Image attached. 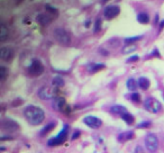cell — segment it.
Segmentation results:
<instances>
[{
	"instance_id": "obj_17",
	"label": "cell",
	"mask_w": 164,
	"mask_h": 153,
	"mask_svg": "<svg viewBox=\"0 0 164 153\" xmlns=\"http://www.w3.org/2000/svg\"><path fill=\"white\" fill-rule=\"evenodd\" d=\"M138 87L142 90H147L151 87V81L146 76H140L138 79Z\"/></svg>"
},
{
	"instance_id": "obj_19",
	"label": "cell",
	"mask_w": 164,
	"mask_h": 153,
	"mask_svg": "<svg viewBox=\"0 0 164 153\" xmlns=\"http://www.w3.org/2000/svg\"><path fill=\"white\" fill-rule=\"evenodd\" d=\"M120 117H122V119H123L127 125H133V124H134V122H135V117L130 114L129 112H126V113L122 115Z\"/></svg>"
},
{
	"instance_id": "obj_35",
	"label": "cell",
	"mask_w": 164,
	"mask_h": 153,
	"mask_svg": "<svg viewBox=\"0 0 164 153\" xmlns=\"http://www.w3.org/2000/svg\"><path fill=\"white\" fill-rule=\"evenodd\" d=\"M90 24H91V22H90V20H87V22H85V25H84V26L88 28V27L90 26Z\"/></svg>"
},
{
	"instance_id": "obj_28",
	"label": "cell",
	"mask_w": 164,
	"mask_h": 153,
	"mask_svg": "<svg viewBox=\"0 0 164 153\" xmlns=\"http://www.w3.org/2000/svg\"><path fill=\"white\" fill-rule=\"evenodd\" d=\"M101 24H102V20L100 18H97L96 23H95V28H93V32L98 33L100 29H101Z\"/></svg>"
},
{
	"instance_id": "obj_3",
	"label": "cell",
	"mask_w": 164,
	"mask_h": 153,
	"mask_svg": "<svg viewBox=\"0 0 164 153\" xmlns=\"http://www.w3.org/2000/svg\"><path fill=\"white\" fill-rule=\"evenodd\" d=\"M58 91H57V88H55L54 86L52 87H47V86H44L38 89L37 91V96L43 99V100H50V99H55L57 96Z\"/></svg>"
},
{
	"instance_id": "obj_13",
	"label": "cell",
	"mask_w": 164,
	"mask_h": 153,
	"mask_svg": "<svg viewBox=\"0 0 164 153\" xmlns=\"http://www.w3.org/2000/svg\"><path fill=\"white\" fill-rule=\"evenodd\" d=\"M36 22L41 26H47L52 22V17L48 14H38L36 16Z\"/></svg>"
},
{
	"instance_id": "obj_7",
	"label": "cell",
	"mask_w": 164,
	"mask_h": 153,
	"mask_svg": "<svg viewBox=\"0 0 164 153\" xmlns=\"http://www.w3.org/2000/svg\"><path fill=\"white\" fill-rule=\"evenodd\" d=\"M145 148L151 153H154L157 151V149H159V139H157L156 134L149 133L145 136Z\"/></svg>"
},
{
	"instance_id": "obj_22",
	"label": "cell",
	"mask_w": 164,
	"mask_h": 153,
	"mask_svg": "<svg viewBox=\"0 0 164 153\" xmlns=\"http://www.w3.org/2000/svg\"><path fill=\"white\" fill-rule=\"evenodd\" d=\"M8 35H9L8 28L6 27L5 24H1V27H0V41H1V42L6 41L7 37H8Z\"/></svg>"
},
{
	"instance_id": "obj_11",
	"label": "cell",
	"mask_w": 164,
	"mask_h": 153,
	"mask_svg": "<svg viewBox=\"0 0 164 153\" xmlns=\"http://www.w3.org/2000/svg\"><path fill=\"white\" fill-rule=\"evenodd\" d=\"M15 56V51L11 46H2L0 49V59L2 61L9 62L14 59Z\"/></svg>"
},
{
	"instance_id": "obj_4",
	"label": "cell",
	"mask_w": 164,
	"mask_h": 153,
	"mask_svg": "<svg viewBox=\"0 0 164 153\" xmlns=\"http://www.w3.org/2000/svg\"><path fill=\"white\" fill-rule=\"evenodd\" d=\"M144 108L150 113L157 114L162 110V104L153 97H149L144 100Z\"/></svg>"
},
{
	"instance_id": "obj_33",
	"label": "cell",
	"mask_w": 164,
	"mask_h": 153,
	"mask_svg": "<svg viewBox=\"0 0 164 153\" xmlns=\"http://www.w3.org/2000/svg\"><path fill=\"white\" fill-rule=\"evenodd\" d=\"M163 28H164V19L160 22V26H159V32H161Z\"/></svg>"
},
{
	"instance_id": "obj_9",
	"label": "cell",
	"mask_w": 164,
	"mask_h": 153,
	"mask_svg": "<svg viewBox=\"0 0 164 153\" xmlns=\"http://www.w3.org/2000/svg\"><path fill=\"white\" fill-rule=\"evenodd\" d=\"M120 13V7L116 6V5H109L104 9V16L106 19H114L115 17H117Z\"/></svg>"
},
{
	"instance_id": "obj_29",
	"label": "cell",
	"mask_w": 164,
	"mask_h": 153,
	"mask_svg": "<svg viewBox=\"0 0 164 153\" xmlns=\"http://www.w3.org/2000/svg\"><path fill=\"white\" fill-rule=\"evenodd\" d=\"M136 50V46L135 45H128V46H125L123 49L124 54H127V53H130V52L135 51Z\"/></svg>"
},
{
	"instance_id": "obj_27",
	"label": "cell",
	"mask_w": 164,
	"mask_h": 153,
	"mask_svg": "<svg viewBox=\"0 0 164 153\" xmlns=\"http://www.w3.org/2000/svg\"><path fill=\"white\" fill-rule=\"evenodd\" d=\"M152 126V122L151 121H144L142 123H139L137 125V128H150Z\"/></svg>"
},
{
	"instance_id": "obj_8",
	"label": "cell",
	"mask_w": 164,
	"mask_h": 153,
	"mask_svg": "<svg viewBox=\"0 0 164 153\" xmlns=\"http://www.w3.org/2000/svg\"><path fill=\"white\" fill-rule=\"evenodd\" d=\"M0 127H1L2 131H5V132L13 133V132H16V131L19 129V124H18L16 121L11 119V118H5V119L1 121Z\"/></svg>"
},
{
	"instance_id": "obj_14",
	"label": "cell",
	"mask_w": 164,
	"mask_h": 153,
	"mask_svg": "<svg viewBox=\"0 0 164 153\" xmlns=\"http://www.w3.org/2000/svg\"><path fill=\"white\" fill-rule=\"evenodd\" d=\"M134 137H135V133L133 131H126V132H123L118 135V141L120 143H125L127 141L133 140Z\"/></svg>"
},
{
	"instance_id": "obj_23",
	"label": "cell",
	"mask_w": 164,
	"mask_h": 153,
	"mask_svg": "<svg viewBox=\"0 0 164 153\" xmlns=\"http://www.w3.org/2000/svg\"><path fill=\"white\" fill-rule=\"evenodd\" d=\"M55 125H56V123H55V122H54V123H50V124H47L45 127L42 129L40 134H41V135H46L48 132H51V131L55 127Z\"/></svg>"
},
{
	"instance_id": "obj_30",
	"label": "cell",
	"mask_w": 164,
	"mask_h": 153,
	"mask_svg": "<svg viewBox=\"0 0 164 153\" xmlns=\"http://www.w3.org/2000/svg\"><path fill=\"white\" fill-rule=\"evenodd\" d=\"M138 60H139V56H138V55H133V56L128 58V59L126 60V62H127V63H132V62H136Z\"/></svg>"
},
{
	"instance_id": "obj_5",
	"label": "cell",
	"mask_w": 164,
	"mask_h": 153,
	"mask_svg": "<svg viewBox=\"0 0 164 153\" xmlns=\"http://www.w3.org/2000/svg\"><path fill=\"white\" fill-rule=\"evenodd\" d=\"M53 36L62 45H69L71 43V36L64 28H61V27L55 28L53 32Z\"/></svg>"
},
{
	"instance_id": "obj_31",
	"label": "cell",
	"mask_w": 164,
	"mask_h": 153,
	"mask_svg": "<svg viewBox=\"0 0 164 153\" xmlns=\"http://www.w3.org/2000/svg\"><path fill=\"white\" fill-rule=\"evenodd\" d=\"M45 8H46V10H48V12H51L52 14H57V9L54 8V7H51V5H46L45 6Z\"/></svg>"
},
{
	"instance_id": "obj_10",
	"label": "cell",
	"mask_w": 164,
	"mask_h": 153,
	"mask_svg": "<svg viewBox=\"0 0 164 153\" xmlns=\"http://www.w3.org/2000/svg\"><path fill=\"white\" fill-rule=\"evenodd\" d=\"M83 123L88 127L93 128V129L101 127V125H102V121L99 117H96V116H85L83 118Z\"/></svg>"
},
{
	"instance_id": "obj_6",
	"label": "cell",
	"mask_w": 164,
	"mask_h": 153,
	"mask_svg": "<svg viewBox=\"0 0 164 153\" xmlns=\"http://www.w3.org/2000/svg\"><path fill=\"white\" fill-rule=\"evenodd\" d=\"M27 72L30 76H40L44 72V65L38 59H34L27 68Z\"/></svg>"
},
{
	"instance_id": "obj_26",
	"label": "cell",
	"mask_w": 164,
	"mask_h": 153,
	"mask_svg": "<svg viewBox=\"0 0 164 153\" xmlns=\"http://www.w3.org/2000/svg\"><path fill=\"white\" fill-rule=\"evenodd\" d=\"M142 38H143L142 35H139V36H133V37H127L125 38V43L126 44H133V43H135V42L142 39Z\"/></svg>"
},
{
	"instance_id": "obj_2",
	"label": "cell",
	"mask_w": 164,
	"mask_h": 153,
	"mask_svg": "<svg viewBox=\"0 0 164 153\" xmlns=\"http://www.w3.org/2000/svg\"><path fill=\"white\" fill-rule=\"evenodd\" d=\"M69 125L68 124H64L63 125V129L56 135L54 137H51L50 140L47 141V145L48 146H57V145H61L63 144L67 137H68V133H69Z\"/></svg>"
},
{
	"instance_id": "obj_16",
	"label": "cell",
	"mask_w": 164,
	"mask_h": 153,
	"mask_svg": "<svg viewBox=\"0 0 164 153\" xmlns=\"http://www.w3.org/2000/svg\"><path fill=\"white\" fill-rule=\"evenodd\" d=\"M110 112H111L112 114L122 116V115L125 114V113H126V112H128V110H127V108H126V107H124V106H122V105H114V106H111V107H110Z\"/></svg>"
},
{
	"instance_id": "obj_20",
	"label": "cell",
	"mask_w": 164,
	"mask_h": 153,
	"mask_svg": "<svg viewBox=\"0 0 164 153\" xmlns=\"http://www.w3.org/2000/svg\"><path fill=\"white\" fill-rule=\"evenodd\" d=\"M137 22L139 24H149L150 23V16L147 13H139L137 15Z\"/></svg>"
},
{
	"instance_id": "obj_24",
	"label": "cell",
	"mask_w": 164,
	"mask_h": 153,
	"mask_svg": "<svg viewBox=\"0 0 164 153\" xmlns=\"http://www.w3.org/2000/svg\"><path fill=\"white\" fill-rule=\"evenodd\" d=\"M7 76H8V70H7V68L3 66V65H1V66H0V81L3 82V81L6 80Z\"/></svg>"
},
{
	"instance_id": "obj_34",
	"label": "cell",
	"mask_w": 164,
	"mask_h": 153,
	"mask_svg": "<svg viewBox=\"0 0 164 153\" xmlns=\"http://www.w3.org/2000/svg\"><path fill=\"white\" fill-rule=\"evenodd\" d=\"M99 52H100L102 55H108V54H109V52L106 51V50H104V49H100V50H99Z\"/></svg>"
},
{
	"instance_id": "obj_25",
	"label": "cell",
	"mask_w": 164,
	"mask_h": 153,
	"mask_svg": "<svg viewBox=\"0 0 164 153\" xmlns=\"http://www.w3.org/2000/svg\"><path fill=\"white\" fill-rule=\"evenodd\" d=\"M128 98L134 102H139L140 99H142V98H140V95H139L138 92H136V91H135V92H132V93L128 96Z\"/></svg>"
},
{
	"instance_id": "obj_18",
	"label": "cell",
	"mask_w": 164,
	"mask_h": 153,
	"mask_svg": "<svg viewBox=\"0 0 164 153\" xmlns=\"http://www.w3.org/2000/svg\"><path fill=\"white\" fill-rule=\"evenodd\" d=\"M126 87L129 91H133L135 92L138 87V81H136L134 78H129L127 81H126Z\"/></svg>"
},
{
	"instance_id": "obj_32",
	"label": "cell",
	"mask_w": 164,
	"mask_h": 153,
	"mask_svg": "<svg viewBox=\"0 0 164 153\" xmlns=\"http://www.w3.org/2000/svg\"><path fill=\"white\" fill-rule=\"evenodd\" d=\"M80 135H81V132H80V131H74V133H73L72 136H71V140H73V141L77 140Z\"/></svg>"
},
{
	"instance_id": "obj_21",
	"label": "cell",
	"mask_w": 164,
	"mask_h": 153,
	"mask_svg": "<svg viewBox=\"0 0 164 153\" xmlns=\"http://www.w3.org/2000/svg\"><path fill=\"white\" fill-rule=\"evenodd\" d=\"M52 86H54L55 88H61V87H63V86H64V79L60 76H54L53 80H52Z\"/></svg>"
},
{
	"instance_id": "obj_1",
	"label": "cell",
	"mask_w": 164,
	"mask_h": 153,
	"mask_svg": "<svg viewBox=\"0 0 164 153\" xmlns=\"http://www.w3.org/2000/svg\"><path fill=\"white\" fill-rule=\"evenodd\" d=\"M23 114H24V117L26 118V121L30 125H34V126L42 124L44 122V119H45L44 110L42 109L41 107L34 106V105H29L27 107H25Z\"/></svg>"
},
{
	"instance_id": "obj_15",
	"label": "cell",
	"mask_w": 164,
	"mask_h": 153,
	"mask_svg": "<svg viewBox=\"0 0 164 153\" xmlns=\"http://www.w3.org/2000/svg\"><path fill=\"white\" fill-rule=\"evenodd\" d=\"M106 65L104 63H90L87 65V70L90 72V73H96L98 71L105 69Z\"/></svg>"
},
{
	"instance_id": "obj_12",
	"label": "cell",
	"mask_w": 164,
	"mask_h": 153,
	"mask_svg": "<svg viewBox=\"0 0 164 153\" xmlns=\"http://www.w3.org/2000/svg\"><path fill=\"white\" fill-rule=\"evenodd\" d=\"M52 107L54 108L56 112H65V110H70V107L67 105V102L63 97H56L53 99L52 102Z\"/></svg>"
}]
</instances>
